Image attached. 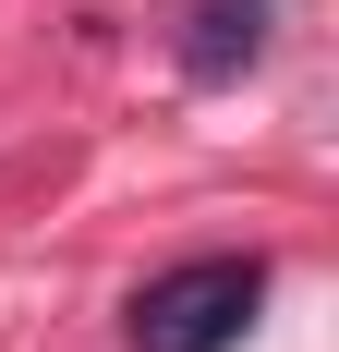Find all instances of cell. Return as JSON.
<instances>
[{
    "label": "cell",
    "mask_w": 339,
    "mask_h": 352,
    "mask_svg": "<svg viewBox=\"0 0 339 352\" xmlns=\"http://www.w3.org/2000/svg\"><path fill=\"white\" fill-rule=\"evenodd\" d=\"M267 304V255H194L134 292V352H231Z\"/></svg>",
    "instance_id": "1"
},
{
    "label": "cell",
    "mask_w": 339,
    "mask_h": 352,
    "mask_svg": "<svg viewBox=\"0 0 339 352\" xmlns=\"http://www.w3.org/2000/svg\"><path fill=\"white\" fill-rule=\"evenodd\" d=\"M267 12H279V0H194V25H182V73L231 85V73L267 49Z\"/></svg>",
    "instance_id": "2"
}]
</instances>
